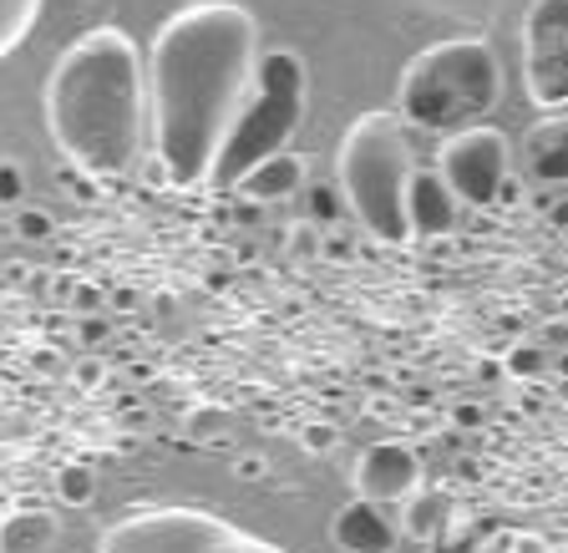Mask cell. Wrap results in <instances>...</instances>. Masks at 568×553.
I'll return each instance as SVG.
<instances>
[{"label":"cell","mask_w":568,"mask_h":553,"mask_svg":"<svg viewBox=\"0 0 568 553\" xmlns=\"http://www.w3.org/2000/svg\"><path fill=\"white\" fill-rule=\"evenodd\" d=\"M554 224H568V203L564 209H554Z\"/></svg>","instance_id":"cell-30"},{"label":"cell","mask_w":568,"mask_h":553,"mask_svg":"<svg viewBox=\"0 0 568 553\" xmlns=\"http://www.w3.org/2000/svg\"><path fill=\"white\" fill-rule=\"evenodd\" d=\"M310 213H315L320 224L335 219V189H310Z\"/></svg>","instance_id":"cell-24"},{"label":"cell","mask_w":568,"mask_h":553,"mask_svg":"<svg viewBox=\"0 0 568 553\" xmlns=\"http://www.w3.org/2000/svg\"><path fill=\"white\" fill-rule=\"evenodd\" d=\"M209 553H290V549H280V543H270V539H254V533H229L219 549H209Z\"/></svg>","instance_id":"cell-20"},{"label":"cell","mask_w":568,"mask_h":553,"mask_svg":"<svg viewBox=\"0 0 568 553\" xmlns=\"http://www.w3.org/2000/svg\"><path fill=\"white\" fill-rule=\"evenodd\" d=\"M300 448H305V452H331V448H335V426L310 422L305 432H300Z\"/></svg>","instance_id":"cell-23"},{"label":"cell","mask_w":568,"mask_h":553,"mask_svg":"<svg viewBox=\"0 0 568 553\" xmlns=\"http://www.w3.org/2000/svg\"><path fill=\"white\" fill-rule=\"evenodd\" d=\"M57 543V513L41 503H21L0 513V553H51Z\"/></svg>","instance_id":"cell-14"},{"label":"cell","mask_w":568,"mask_h":553,"mask_svg":"<svg viewBox=\"0 0 568 553\" xmlns=\"http://www.w3.org/2000/svg\"><path fill=\"white\" fill-rule=\"evenodd\" d=\"M234 533V523L203 507H153L112 523L97 539V553H209Z\"/></svg>","instance_id":"cell-6"},{"label":"cell","mask_w":568,"mask_h":553,"mask_svg":"<svg viewBox=\"0 0 568 553\" xmlns=\"http://www.w3.org/2000/svg\"><path fill=\"white\" fill-rule=\"evenodd\" d=\"M47 132L71 173L87 183H118L142 163L153 142L148 67L128 31L97 26L77 36L47 77Z\"/></svg>","instance_id":"cell-2"},{"label":"cell","mask_w":568,"mask_h":553,"mask_svg":"<svg viewBox=\"0 0 568 553\" xmlns=\"http://www.w3.org/2000/svg\"><path fill=\"white\" fill-rule=\"evenodd\" d=\"M16 234H21V239H47L51 234V219H47V213H36V209H21V213H16Z\"/></svg>","instance_id":"cell-22"},{"label":"cell","mask_w":568,"mask_h":553,"mask_svg":"<svg viewBox=\"0 0 568 553\" xmlns=\"http://www.w3.org/2000/svg\"><path fill=\"white\" fill-rule=\"evenodd\" d=\"M331 539L341 553H396V543H402L406 533L396 519H386V503H371V497L355 493L351 503L335 507Z\"/></svg>","instance_id":"cell-10"},{"label":"cell","mask_w":568,"mask_h":553,"mask_svg":"<svg viewBox=\"0 0 568 553\" xmlns=\"http://www.w3.org/2000/svg\"><path fill=\"white\" fill-rule=\"evenodd\" d=\"M82 341H106V320H92V315H82Z\"/></svg>","instance_id":"cell-26"},{"label":"cell","mask_w":568,"mask_h":553,"mask_svg":"<svg viewBox=\"0 0 568 553\" xmlns=\"http://www.w3.org/2000/svg\"><path fill=\"white\" fill-rule=\"evenodd\" d=\"M305 189V158L300 153H274L264 158V163H254L244 178H239V199L244 203H280V199H295V193Z\"/></svg>","instance_id":"cell-13"},{"label":"cell","mask_w":568,"mask_h":553,"mask_svg":"<svg viewBox=\"0 0 568 553\" xmlns=\"http://www.w3.org/2000/svg\"><path fill=\"white\" fill-rule=\"evenodd\" d=\"M437 168H442V178L452 183V193H457L462 203L487 209V203H497L503 189H508L513 148L497 128L477 122V128H462V132H452V138H442Z\"/></svg>","instance_id":"cell-7"},{"label":"cell","mask_w":568,"mask_h":553,"mask_svg":"<svg viewBox=\"0 0 568 553\" xmlns=\"http://www.w3.org/2000/svg\"><path fill=\"white\" fill-rule=\"evenodd\" d=\"M341 199L355 213V224L376 234L381 244H406L412 219H406V193H412V138H406L402 112H366L355 118L335 153Z\"/></svg>","instance_id":"cell-4"},{"label":"cell","mask_w":568,"mask_h":553,"mask_svg":"<svg viewBox=\"0 0 568 553\" xmlns=\"http://www.w3.org/2000/svg\"><path fill=\"white\" fill-rule=\"evenodd\" d=\"M508 553H544V543L528 539V533H513V549Z\"/></svg>","instance_id":"cell-28"},{"label":"cell","mask_w":568,"mask_h":553,"mask_svg":"<svg viewBox=\"0 0 568 553\" xmlns=\"http://www.w3.org/2000/svg\"><path fill=\"white\" fill-rule=\"evenodd\" d=\"M503 97V61L483 36H457L437 47L416 51L396 87V112L422 132H452L477 128Z\"/></svg>","instance_id":"cell-3"},{"label":"cell","mask_w":568,"mask_h":553,"mask_svg":"<svg viewBox=\"0 0 568 553\" xmlns=\"http://www.w3.org/2000/svg\"><path fill=\"white\" fill-rule=\"evenodd\" d=\"M513 549V533H497L493 543H483V553H508Z\"/></svg>","instance_id":"cell-29"},{"label":"cell","mask_w":568,"mask_h":553,"mask_svg":"<svg viewBox=\"0 0 568 553\" xmlns=\"http://www.w3.org/2000/svg\"><path fill=\"white\" fill-rule=\"evenodd\" d=\"M523 168H528V178L544 183V189L568 183V112H554V118L532 122V128L523 132Z\"/></svg>","instance_id":"cell-12"},{"label":"cell","mask_w":568,"mask_h":553,"mask_svg":"<svg viewBox=\"0 0 568 553\" xmlns=\"http://www.w3.org/2000/svg\"><path fill=\"white\" fill-rule=\"evenodd\" d=\"M234 472H239V477H244V483H254V477H260V472H264V458H244Z\"/></svg>","instance_id":"cell-27"},{"label":"cell","mask_w":568,"mask_h":553,"mask_svg":"<svg viewBox=\"0 0 568 553\" xmlns=\"http://www.w3.org/2000/svg\"><path fill=\"white\" fill-rule=\"evenodd\" d=\"M71 381H77V386H87V391H92V386H102V381H106V365H102V361H82V365H77V376H71Z\"/></svg>","instance_id":"cell-25"},{"label":"cell","mask_w":568,"mask_h":553,"mask_svg":"<svg viewBox=\"0 0 568 553\" xmlns=\"http://www.w3.org/2000/svg\"><path fill=\"white\" fill-rule=\"evenodd\" d=\"M462 199L442 178V168H416L412 193H406V219H412V239H442L457 229Z\"/></svg>","instance_id":"cell-11"},{"label":"cell","mask_w":568,"mask_h":553,"mask_svg":"<svg viewBox=\"0 0 568 553\" xmlns=\"http://www.w3.org/2000/svg\"><path fill=\"white\" fill-rule=\"evenodd\" d=\"M305 92H310L305 61H300L295 51H264L260 87H254V97L244 102V112H239L234 132H229V142H224V153L213 163V178H209L213 193H234L248 168L284 153V148L295 142L300 118H305Z\"/></svg>","instance_id":"cell-5"},{"label":"cell","mask_w":568,"mask_h":553,"mask_svg":"<svg viewBox=\"0 0 568 553\" xmlns=\"http://www.w3.org/2000/svg\"><path fill=\"white\" fill-rule=\"evenodd\" d=\"M452 519H457V503L447 487H416L402 503V533L412 543H437Z\"/></svg>","instance_id":"cell-15"},{"label":"cell","mask_w":568,"mask_h":553,"mask_svg":"<svg viewBox=\"0 0 568 553\" xmlns=\"http://www.w3.org/2000/svg\"><path fill=\"white\" fill-rule=\"evenodd\" d=\"M26 199V173L21 163H11V158H0V209H11V203Z\"/></svg>","instance_id":"cell-19"},{"label":"cell","mask_w":568,"mask_h":553,"mask_svg":"<svg viewBox=\"0 0 568 553\" xmlns=\"http://www.w3.org/2000/svg\"><path fill=\"white\" fill-rule=\"evenodd\" d=\"M558 371H564V376H568V355H558Z\"/></svg>","instance_id":"cell-31"},{"label":"cell","mask_w":568,"mask_h":553,"mask_svg":"<svg viewBox=\"0 0 568 553\" xmlns=\"http://www.w3.org/2000/svg\"><path fill=\"white\" fill-rule=\"evenodd\" d=\"M41 6L47 0H0V61L26 47V36L41 21Z\"/></svg>","instance_id":"cell-16"},{"label":"cell","mask_w":568,"mask_h":553,"mask_svg":"<svg viewBox=\"0 0 568 553\" xmlns=\"http://www.w3.org/2000/svg\"><path fill=\"white\" fill-rule=\"evenodd\" d=\"M92 493H97V477H92L87 462H67V467L57 472V497L67 507H87L92 503Z\"/></svg>","instance_id":"cell-17"},{"label":"cell","mask_w":568,"mask_h":553,"mask_svg":"<svg viewBox=\"0 0 568 553\" xmlns=\"http://www.w3.org/2000/svg\"><path fill=\"white\" fill-rule=\"evenodd\" d=\"M260 21L234 0L173 11L148 51V153L168 189H209L244 102L260 87Z\"/></svg>","instance_id":"cell-1"},{"label":"cell","mask_w":568,"mask_h":553,"mask_svg":"<svg viewBox=\"0 0 568 553\" xmlns=\"http://www.w3.org/2000/svg\"><path fill=\"white\" fill-rule=\"evenodd\" d=\"M432 549H437V553H483V543H477V529L467 519H452L447 533H442Z\"/></svg>","instance_id":"cell-18"},{"label":"cell","mask_w":568,"mask_h":553,"mask_svg":"<svg viewBox=\"0 0 568 553\" xmlns=\"http://www.w3.org/2000/svg\"><path fill=\"white\" fill-rule=\"evenodd\" d=\"M523 87L544 112L568 107V0H532L523 16Z\"/></svg>","instance_id":"cell-8"},{"label":"cell","mask_w":568,"mask_h":553,"mask_svg":"<svg viewBox=\"0 0 568 553\" xmlns=\"http://www.w3.org/2000/svg\"><path fill=\"white\" fill-rule=\"evenodd\" d=\"M351 483L371 503H406L422 487V462H416V452L406 442H376V448L361 452Z\"/></svg>","instance_id":"cell-9"},{"label":"cell","mask_w":568,"mask_h":553,"mask_svg":"<svg viewBox=\"0 0 568 553\" xmlns=\"http://www.w3.org/2000/svg\"><path fill=\"white\" fill-rule=\"evenodd\" d=\"M508 371L513 376H538V371H544V351H538V345H518V351L508 355Z\"/></svg>","instance_id":"cell-21"}]
</instances>
